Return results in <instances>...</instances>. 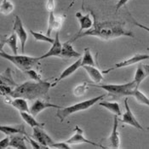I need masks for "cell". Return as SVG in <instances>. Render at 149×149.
I'll list each match as a JSON object with an SVG mask.
<instances>
[{
    "instance_id": "1",
    "label": "cell",
    "mask_w": 149,
    "mask_h": 149,
    "mask_svg": "<svg viewBox=\"0 0 149 149\" xmlns=\"http://www.w3.org/2000/svg\"><path fill=\"white\" fill-rule=\"evenodd\" d=\"M96 37L102 40L108 41L113 40L120 37H130L134 38V34L131 31L128 30L125 24L119 22H95L93 27L85 32L79 33L75 35L70 41H73L84 38V37Z\"/></svg>"
},
{
    "instance_id": "2",
    "label": "cell",
    "mask_w": 149,
    "mask_h": 149,
    "mask_svg": "<svg viewBox=\"0 0 149 149\" xmlns=\"http://www.w3.org/2000/svg\"><path fill=\"white\" fill-rule=\"evenodd\" d=\"M50 87H52V84L47 81H27L15 87L10 97H22L27 100H33L45 96Z\"/></svg>"
},
{
    "instance_id": "3",
    "label": "cell",
    "mask_w": 149,
    "mask_h": 149,
    "mask_svg": "<svg viewBox=\"0 0 149 149\" xmlns=\"http://www.w3.org/2000/svg\"><path fill=\"white\" fill-rule=\"evenodd\" d=\"M106 95H107V94H103L102 95L94 97V98L89 99V100L83 101V102L74 104V105L67 107L60 108V109H58L57 112H56V116L58 117V118L62 122L70 115L74 114V113H77L81 112V111H84V110L89 109L90 107H91L92 106H94L95 104L98 103L99 102L103 100Z\"/></svg>"
},
{
    "instance_id": "4",
    "label": "cell",
    "mask_w": 149,
    "mask_h": 149,
    "mask_svg": "<svg viewBox=\"0 0 149 149\" xmlns=\"http://www.w3.org/2000/svg\"><path fill=\"white\" fill-rule=\"evenodd\" d=\"M91 86L102 89L107 91L108 95H112L117 98L123 96H131L133 91L138 88L134 81L124 84H91Z\"/></svg>"
},
{
    "instance_id": "5",
    "label": "cell",
    "mask_w": 149,
    "mask_h": 149,
    "mask_svg": "<svg viewBox=\"0 0 149 149\" xmlns=\"http://www.w3.org/2000/svg\"><path fill=\"white\" fill-rule=\"evenodd\" d=\"M1 57L10 61L17 68H19L22 72H26L29 69H32L37 62H38L39 57H33L24 55H9L1 49L0 52Z\"/></svg>"
},
{
    "instance_id": "6",
    "label": "cell",
    "mask_w": 149,
    "mask_h": 149,
    "mask_svg": "<svg viewBox=\"0 0 149 149\" xmlns=\"http://www.w3.org/2000/svg\"><path fill=\"white\" fill-rule=\"evenodd\" d=\"M149 55L147 54H136L134 56L126 59L123 61H120L117 64H115L113 67L108 68L107 70H104L103 72L104 74H107V73H109L111 72L112 71H113L115 69L122 68H126V67H130V66H132V65H135L136 63H140L141 61H146V60H148Z\"/></svg>"
},
{
    "instance_id": "7",
    "label": "cell",
    "mask_w": 149,
    "mask_h": 149,
    "mask_svg": "<svg viewBox=\"0 0 149 149\" xmlns=\"http://www.w3.org/2000/svg\"><path fill=\"white\" fill-rule=\"evenodd\" d=\"M67 142L70 145H79V144H83V143H87V144H91L93 146H95L99 148H105L101 144H97L94 141H91L90 140H88L87 138L84 137V131L81 129L80 127L76 125L74 128V134L69 138L68 140H67Z\"/></svg>"
},
{
    "instance_id": "8",
    "label": "cell",
    "mask_w": 149,
    "mask_h": 149,
    "mask_svg": "<svg viewBox=\"0 0 149 149\" xmlns=\"http://www.w3.org/2000/svg\"><path fill=\"white\" fill-rule=\"evenodd\" d=\"M125 113L123 114L122 118L120 119V122L123 124H125V125L134 127V128L140 130H143V127L141 126V125L138 122L136 118L135 117V115L132 113V111L129 106L128 98L125 99Z\"/></svg>"
},
{
    "instance_id": "9",
    "label": "cell",
    "mask_w": 149,
    "mask_h": 149,
    "mask_svg": "<svg viewBox=\"0 0 149 149\" xmlns=\"http://www.w3.org/2000/svg\"><path fill=\"white\" fill-rule=\"evenodd\" d=\"M13 32L15 33L19 40L21 43V47H22V52L24 53L25 51V46H26V42L27 40L28 35L26 31L25 30L24 26H23L22 22L21 20V18L16 15L15 18V22H14V25H13Z\"/></svg>"
},
{
    "instance_id": "10",
    "label": "cell",
    "mask_w": 149,
    "mask_h": 149,
    "mask_svg": "<svg viewBox=\"0 0 149 149\" xmlns=\"http://www.w3.org/2000/svg\"><path fill=\"white\" fill-rule=\"evenodd\" d=\"M33 137L46 148H50V147L55 143L51 137L43 130V127L33 128Z\"/></svg>"
},
{
    "instance_id": "11",
    "label": "cell",
    "mask_w": 149,
    "mask_h": 149,
    "mask_svg": "<svg viewBox=\"0 0 149 149\" xmlns=\"http://www.w3.org/2000/svg\"><path fill=\"white\" fill-rule=\"evenodd\" d=\"M63 107L59 106L56 104L50 103L47 101H44L41 99H37L33 103L32 107H30V113L36 117L38 113L43 112L44 110L48 109V108H56V109H60L62 108Z\"/></svg>"
},
{
    "instance_id": "12",
    "label": "cell",
    "mask_w": 149,
    "mask_h": 149,
    "mask_svg": "<svg viewBox=\"0 0 149 149\" xmlns=\"http://www.w3.org/2000/svg\"><path fill=\"white\" fill-rule=\"evenodd\" d=\"M65 16L59 15H56L54 12H50L49 15V21H48V29H47V33L48 36H50L53 31L58 32L61 27L62 26V24L64 22Z\"/></svg>"
},
{
    "instance_id": "13",
    "label": "cell",
    "mask_w": 149,
    "mask_h": 149,
    "mask_svg": "<svg viewBox=\"0 0 149 149\" xmlns=\"http://www.w3.org/2000/svg\"><path fill=\"white\" fill-rule=\"evenodd\" d=\"M61 50H62V44L61 43L60 37H59V31H58L56 33L55 41L52 44L51 48L49 49L48 52H46L45 54L39 56V60H43V59L49 57H61Z\"/></svg>"
},
{
    "instance_id": "14",
    "label": "cell",
    "mask_w": 149,
    "mask_h": 149,
    "mask_svg": "<svg viewBox=\"0 0 149 149\" xmlns=\"http://www.w3.org/2000/svg\"><path fill=\"white\" fill-rule=\"evenodd\" d=\"M82 67V57L78 58V60L73 62L72 65H70L69 67H68L67 68H65L63 70V72L60 74V76L58 77L57 79H56V81L54 82L55 84H52V87L56 86L57 84H59L60 82L67 78H68L69 76H71L72 73H74L79 68H80Z\"/></svg>"
},
{
    "instance_id": "15",
    "label": "cell",
    "mask_w": 149,
    "mask_h": 149,
    "mask_svg": "<svg viewBox=\"0 0 149 149\" xmlns=\"http://www.w3.org/2000/svg\"><path fill=\"white\" fill-rule=\"evenodd\" d=\"M75 15L79 22V26H80L79 33H82L83 31L85 32L93 27V26L95 24V21H93V19L91 17V15H89V14L84 15L80 11H78L76 12Z\"/></svg>"
},
{
    "instance_id": "16",
    "label": "cell",
    "mask_w": 149,
    "mask_h": 149,
    "mask_svg": "<svg viewBox=\"0 0 149 149\" xmlns=\"http://www.w3.org/2000/svg\"><path fill=\"white\" fill-rule=\"evenodd\" d=\"M118 116H115L114 119H113V130L108 137V141L110 143L111 148L114 149L120 148V136L118 131Z\"/></svg>"
},
{
    "instance_id": "17",
    "label": "cell",
    "mask_w": 149,
    "mask_h": 149,
    "mask_svg": "<svg viewBox=\"0 0 149 149\" xmlns=\"http://www.w3.org/2000/svg\"><path fill=\"white\" fill-rule=\"evenodd\" d=\"M148 77H149V65L142 64V63L140 62L138 64L133 81L136 83V86L139 87L141 83L144 79H146Z\"/></svg>"
},
{
    "instance_id": "18",
    "label": "cell",
    "mask_w": 149,
    "mask_h": 149,
    "mask_svg": "<svg viewBox=\"0 0 149 149\" xmlns=\"http://www.w3.org/2000/svg\"><path fill=\"white\" fill-rule=\"evenodd\" d=\"M0 130L1 132L4 133L7 136H11L15 134H19V135H24L28 136V135L26 134V130H25V126L24 125H1L0 126Z\"/></svg>"
},
{
    "instance_id": "19",
    "label": "cell",
    "mask_w": 149,
    "mask_h": 149,
    "mask_svg": "<svg viewBox=\"0 0 149 149\" xmlns=\"http://www.w3.org/2000/svg\"><path fill=\"white\" fill-rule=\"evenodd\" d=\"M82 68L85 70V72L94 83L100 84L103 80V72H102L97 68H95V66H83Z\"/></svg>"
},
{
    "instance_id": "20",
    "label": "cell",
    "mask_w": 149,
    "mask_h": 149,
    "mask_svg": "<svg viewBox=\"0 0 149 149\" xmlns=\"http://www.w3.org/2000/svg\"><path fill=\"white\" fill-rule=\"evenodd\" d=\"M61 57L63 58H80L81 54L75 50L71 41H68L62 44V50L61 54Z\"/></svg>"
},
{
    "instance_id": "21",
    "label": "cell",
    "mask_w": 149,
    "mask_h": 149,
    "mask_svg": "<svg viewBox=\"0 0 149 149\" xmlns=\"http://www.w3.org/2000/svg\"><path fill=\"white\" fill-rule=\"evenodd\" d=\"M6 102L9 104H10L12 107L16 108L19 112H27L30 113V108L28 107V103L26 102V99L22 98V97H15L12 100L7 99Z\"/></svg>"
},
{
    "instance_id": "22",
    "label": "cell",
    "mask_w": 149,
    "mask_h": 149,
    "mask_svg": "<svg viewBox=\"0 0 149 149\" xmlns=\"http://www.w3.org/2000/svg\"><path fill=\"white\" fill-rule=\"evenodd\" d=\"M98 105L105 107L106 109H107L109 112H111L112 113H113L115 116H121V109L118 103L117 102H99Z\"/></svg>"
},
{
    "instance_id": "23",
    "label": "cell",
    "mask_w": 149,
    "mask_h": 149,
    "mask_svg": "<svg viewBox=\"0 0 149 149\" xmlns=\"http://www.w3.org/2000/svg\"><path fill=\"white\" fill-rule=\"evenodd\" d=\"M1 84H4L7 86H10L13 89H15V87H17V84L15 83V81L13 80L12 78V72L10 68H7L2 74H1Z\"/></svg>"
},
{
    "instance_id": "24",
    "label": "cell",
    "mask_w": 149,
    "mask_h": 149,
    "mask_svg": "<svg viewBox=\"0 0 149 149\" xmlns=\"http://www.w3.org/2000/svg\"><path fill=\"white\" fill-rule=\"evenodd\" d=\"M20 114L22 116V119L24 120V122L26 124H27L30 127H32V128H34V127H43L44 128V126H45L44 124L38 122L35 119L34 116L31 114L30 113H27V112H20Z\"/></svg>"
},
{
    "instance_id": "25",
    "label": "cell",
    "mask_w": 149,
    "mask_h": 149,
    "mask_svg": "<svg viewBox=\"0 0 149 149\" xmlns=\"http://www.w3.org/2000/svg\"><path fill=\"white\" fill-rule=\"evenodd\" d=\"M17 38H18V37H17L16 33L13 32L7 38H5L3 41V43H2V45L3 44H6V45H8L10 46V48L11 49L12 52H13L14 55H17V52H18Z\"/></svg>"
},
{
    "instance_id": "26",
    "label": "cell",
    "mask_w": 149,
    "mask_h": 149,
    "mask_svg": "<svg viewBox=\"0 0 149 149\" xmlns=\"http://www.w3.org/2000/svg\"><path fill=\"white\" fill-rule=\"evenodd\" d=\"M10 147L12 148L16 149H26V137L20 136H15L10 138Z\"/></svg>"
},
{
    "instance_id": "27",
    "label": "cell",
    "mask_w": 149,
    "mask_h": 149,
    "mask_svg": "<svg viewBox=\"0 0 149 149\" xmlns=\"http://www.w3.org/2000/svg\"><path fill=\"white\" fill-rule=\"evenodd\" d=\"M95 60L93 58L90 48H85L84 55L82 56V67L83 66H95Z\"/></svg>"
},
{
    "instance_id": "28",
    "label": "cell",
    "mask_w": 149,
    "mask_h": 149,
    "mask_svg": "<svg viewBox=\"0 0 149 149\" xmlns=\"http://www.w3.org/2000/svg\"><path fill=\"white\" fill-rule=\"evenodd\" d=\"M131 96H133L140 104L145 105V106H147V107H149V99L146 96L145 94H143L142 92L138 90V88L135 89V90L133 91Z\"/></svg>"
},
{
    "instance_id": "29",
    "label": "cell",
    "mask_w": 149,
    "mask_h": 149,
    "mask_svg": "<svg viewBox=\"0 0 149 149\" xmlns=\"http://www.w3.org/2000/svg\"><path fill=\"white\" fill-rule=\"evenodd\" d=\"M15 9V5L10 0H2L0 5L1 13L4 15H8L11 13Z\"/></svg>"
},
{
    "instance_id": "30",
    "label": "cell",
    "mask_w": 149,
    "mask_h": 149,
    "mask_svg": "<svg viewBox=\"0 0 149 149\" xmlns=\"http://www.w3.org/2000/svg\"><path fill=\"white\" fill-rule=\"evenodd\" d=\"M30 33L33 35V37L35 38L36 41H39V42H47V43H49V44H53L54 41H55V38H50L49 36L46 34H43L41 33H38V32H35L33 30H30Z\"/></svg>"
},
{
    "instance_id": "31",
    "label": "cell",
    "mask_w": 149,
    "mask_h": 149,
    "mask_svg": "<svg viewBox=\"0 0 149 149\" xmlns=\"http://www.w3.org/2000/svg\"><path fill=\"white\" fill-rule=\"evenodd\" d=\"M88 84L87 83H83L82 84H79V85H78V86H76L75 88H74V90H73V95H75V96H77V97H79V96H82V95H84L86 91H87V90H88Z\"/></svg>"
},
{
    "instance_id": "32",
    "label": "cell",
    "mask_w": 149,
    "mask_h": 149,
    "mask_svg": "<svg viewBox=\"0 0 149 149\" xmlns=\"http://www.w3.org/2000/svg\"><path fill=\"white\" fill-rule=\"evenodd\" d=\"M24 73L26 74L31 79H33V81H38V82H39V81L43 80L42 78H41V76H40V74H38V73L33 68L29 69V70L24 72Z\"/></svg>"
},
{
    "instance_id": "33",
    "label": "cell",
    "mask_w": 149,
    "mask_h": 149,
    "mask_svg": "<svg viewBox=\"0 0 149 149\" xmlns=\"http://www.w3.org/2000/svg\"><path fill=\"white\" fill-rule=\"evenodd\" d=\"M72 148L67 141L65 142H55L50 148H57V149H70Z\"/></svg>"
},
{
    "instance_id": "34",
    "label": "cell",
    "mask_w": 149,
    "mask_h": 149,
    "mask_svg": "<svg viewBox=\"0 0 149 149\" xmlns=\"http://www.w3.org/2000/svg\"><path fill=\"white\" fill-rule=\"evenodd\" d=\"M55 0H47L46 2V10L49 11V13L50 12H54V10H55Z\"/></svg>"
},
{
    "instance_id": "35",
    "label": "cell",
    "mask_w": 149,
    "mask_h": 149,
    "mask_svg": "<svg viewBox=\"0 0 149 149\" xmlns=\"http://www.w3.org/2000/svg\"><path fill=\"white\" fill-rule=\"evenodd\" d=\"M28 141H30V143H31V145H32V147L35 149H42V148H45V147H44L43 145H41L38 141H37L36 140H33V139H32V138H28Z\"/></svg>"
},
{
    "instance_id": "36",
    "label": "cell",
    "mask_w": 149,
    "mask_h": 149,
    "mask_svg": "<svg viewBox=\"0 0 149 149\" xmlns=\"http://www.w3.org/2000/svg\"><path fill=\"white\" fill-rule=\"evenodd\" d=\"M10 137H5L4 139L1 140V141H0V148H7L8 147H10Z\"/></svg>"
},
{
    "instance_id": "37",
    "label": "cell",
    "mask_w": 149,
    "mask_h": 149,
    "mask_svg": "<svg viewBox=\"0 0 149 149\" xmlns=\"http://www.w3.org/2000/svg\"><path fill=\"white\" fill-rule=\"evenodd\" d=\"M130 0H118L117 4H116V11H118V10H120L123 6L126 5V3Z\"/></svg>"
},
{
    "instance_id": "38",
    "label": "cell",
    "mask_w": 149,
    "mask_h": 149,
    "mask_svg": "<svg viewBox=\"0 0 149 149\" xmlns=\"http://www.w3.org/2000/svg\"><path fill=\"white\" fill-rule=\"evenodd\" d=\"M133 22H134V24L138 26V27H140V28H142L143 30H145V31H147V32H148L149 33V27L148 26H145V25H142V24H141V23L137 22L136 21H135V20H133Z\"/></svg>"
},
{
    "instance_id": "39",
    "label": "cell",
    "mask_w": 149,
    "mask_h": 149,
    "mask_svg": "<svg viewBox=\"0 0 149 149\" xmlns=\"http://www.w3.org/2000/svg\"><path fill=\"white\" fill-rule=\"evenodd\" d=\"M84 0H82V7H84Z\"/></svg>"
},
{
    "instance_id": "40",
    "label": "cell",
    "mask_w": 149,
    "mask_h": 149,
    "mask_svg": "<svg viewBox=\"0 0 149 149\" xmlns=\"http://www.w3.org/2000/svg\"><path fill=\"white\" fill-rule=\"evenodd\" d=\"M148 130H149V127H148Z\"/></svg>"
},
{
    "instance_id": "41",
    "label": "cell",
    "mask_w": 149,
    "mask_h": 149,
    "mask_svg": "<svg viewBox=\"0 0 149 149\" xmlns=\"http://www.w3.org/2000/svg\"><path fill=\"white\" fill-rule=\"evenodd\" d=\"M148 60H149V58H148Z\"/></svg>"
}]
</instances>
